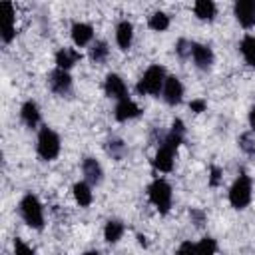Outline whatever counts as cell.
Instances as JSON below:
<instances>
[{"label":"cell","mask_w":255,"mask_h":255,"mask_svg":"<svg viewBox=\"0 0 255 255\" xmlns=\"http://www.w3.org/2000/svg\"><path fill=\"white\" fill-rule=\"evenodd\" d=\"M187 215H189V221H191L197 229H201V227L207 223V213H205L201 207H191V209L187 211Z\"/></svg>","instance_id":"cell-31"},{"label":"cell","mask_w":255,"mask_h":255,"mask_svg":"<svg viewBox=\"0 0 255 255\" xmlns=\"http://www.w3.org/2000/svg\"><path fill=\"white\" fill-rule=\"evenodd\" d=\"M221 179H223V169H221V167H217V165H211V169H209V179H207V183H209L211 187H219Z\"/></svg>","instance_id":"cell-33"},{"label":"cell","mask_w":255,"mask_h":255,"mask_svg":"<svg viewBox=\"0 0 255 255\" xmlns=\"http://www.w3.org/2000/svg\"><path fill=\"white\" fill-rule=\"evenodd\" d=\"M4 10V24H2V42L10 44L16 38V8L12 2H4L2 4Z\"/></svg>","instance_id":"cell-19"},{"label":"cell","mask_w":255,"mask_h":255,"mask_svg":"<svg viewBox=\"0 0 255 255\" xmlns=\"http://www.w3.org/2000/svg\"><path fill=\"white\" fill-rule=\"evenodd\" d=\"M183 96H185L183 82H181L177 76L169 74L167 80H165V84H163V90H161V100H163L167 106L175 108V106H179V104L183 102Z\"/></svg>","instance_id":"cell-11"},{"label":"cell","mask_w":255,"mask_h":255,"mask_svg":"<svg viewBox=\"0 0 255 255\" xmlns=\"http://www.w3.org/2000/svg\"><path fill=\"white\" fill-rule=\"evenodd\" d=\"M195 249H197V255H217V239L211 237V235H203L197 243H195Z\"/></svg>","instance_id":"cell-27"},{"label":"cell","mask_w":255,"mask_h":255,"mask_svg":"<svg viewBox=\"0 0 255 255\" xmlns=\"http://www.w3.org/2000/svg\"><path fill=\"white\" fill-rule=\"evenodd\" d=\"M169 26H171V18L163 10H155L147 16V28L153 32H165Z\"/></svg>","instance_id":"cell-25"},{"label":"cell","mask_w":255,"mask_h":255,"mask_svg":"<svg viewBox=\"0 0 255 255\" xmlns=\"http://www.w3.org/2000/svg\"><path fill=\"white\" fill-rule=\"evenodd\" d=\"M167 76H169V74H167V70H165L161 64H151V66L145 68V72H143L141 78L137 80L135 92H137L139 96H153V98H159Z\"/></svg>","instance_id":"cell-2"},{"label":"cell","mask_w":255,"mask_h":255,"mask_svg":"<svg viewBox=\"0 0 255 255\" xmlns=\"http://www.w3.org/2000/svg\"><path fill=\"white\" fill-rule=\"evenodd\" d=\"M191 40H187V38H179L177 42H175V46H173V52H175V56L179 58V60H189V56H191Z\"/></svg>","instance_id":"cell-29"},{"label":"cell","mask_w":255,"mask_h":255,"mask_svg":"<svg viewBox=\"0 0 255 255\" xmlns=\"http://www.w3.org/2000/svg\"><path fill=\"white\" fill-rule=\"evenodd\" d=\"M70 38H72L74 48H90L92 42L96 40V38H94V26H92L90 22L76 20V22L70 26Z\"/></svg>","instance_id":"cell-12"},{"label":"cell","mask_w":255,"mask_h":255,"mask_svg":"<svg viewBox=\"0 0 255 255\" xmlns=\"http://www.w3.org/2000/svg\"><path fill=\"white\" fill-rule=\"evenodd\" d=\"M18 215L20 219L34 231H42L46 225V217H44V205L40 201V197L32 191H26L20 201H18Z\"/></svg>","instance_id":"cell-1"},{"label":"cell","mask_w":255,"mask_h":255,"mask_svg":"<svg viewBox=\"0 0 255 255\" xmlns=\"http://www.w3.org/2000/svg\"><path fill=\"white\" fill-rule=\"evenodd\" d=\"M233 16L241 28H255V0H237L233 4Z\"/></svg>","instance_id":"cell-13"},{"label":"cell","mask_w":255,"mask_h":255,"mask_svg":"<svg viewBox=\"0 0 255 255\" xmlns=\"http://www.w3.org/2000/svg\"><path fill=\"white\" fill-rule=\"evenodd\" d=\"M62 151V137L56 129L50 126H42L36 135V153L42 161H54L58 159Z\"/></svg>","instance_id":"cell-3"},{"label":"cell","mask_w":255,"mask_h":255,"mask_svg":"<svg viewBox=\"0 0 255 255\" xmlns=\"http://www.w3.org/2000/svg\"><path fill=\"white\" fill-rule=\"evenodd\" d=\"M135 239H137V243H139L141 247H147V245H149V241H147V237H145L143 233H137V235H135Z\"/></svg>","instance_id":"cell-36"},{"label":"cell","mask_w":255,"mask_h":255,"mask_svg":"<svg viewBox=\"0 0 255 255\" xmlns=\"http://www.w3.org/2000/svg\"><path fill=\"white\" fill-rule=\"evenodd\" d=\"M80 169H82L84 181H88L92 187L102 185L106 173H104V167H102V163H100L98 157H94V155H84L82 161H80Z\"/></svg>","instance_id":"cell-10"},{"label":"cell","mask_w":255,"mask_h":255,"mask_svg":"<svg viewBox=\"0 0 255 255\" xmlns=\"http://www.w3.org/2000/svg\"><path fill=\"white\" fill-rule=\"evenodd\" d=\"M72 195L80 207H90L94 203V187L84 179H80L72 185Z\"/></svg>","instance_id":"cell-21"},{"label":"cell","mask_w":255,"mask_h":255,"mask_svg":"<svg viewBox=\"0 0 255 255\" xmlns=\"http://www.w3.org/2000/svg\"><path fill=\"white\" fill-rule=\"evenodd\" d=\"M189 110H191L193 114H203V112L207 110V100H203V98H193V100L189 102Z\"/></svg>","instance_id":"cell-34"},{"label":"cell","mask_w":255,"mask_h":255,"mask_svg":"<svg viewBox=\"0 0 255 255\" xmlns=\"http://www.w3.org/2000/svg\"><path fill=\"white\" fill-rule=\"evenodd\" d=\"M116 34H114V38H116V46L122 50V52H128L129 48H131V44H133V38H135V28H133V24L128 20V18H124V20H120L118 24H116V30H114Z\"/></svg>","instance_id":"cell-15"},{"label":"cell","mask_w":255,"mask_h":255,"mask_svg":"<svg viewBox=\"0 0 255 255\" xmlns=\"http://www.w3.org/2000/svg\"><path fill=\"white\" fill-rule=\"evenodd\" d=\"M82 255H102V253H100L98 249H88V251H84Z\"/></svg>","instance_id":"cell-37"},{"label":"cell","mask_w":255,"mask_h":255,"mask_svg":"<svg viewBox=\"0 0 255 255\" xmlns=\"http://www.w3.org/2000/svg\"><path fill=\"white\" fill-rule=\"evenodd\" d=\"M80 60H82L80 50H78V48H70V46L58 48L56 54H54V64H56V68L66 70V72H70Z\"/></svg>","instance_id":"cell-17"},{"label":"cell","mask_w":255,"mask_h":255,"mask_svg":"<svg viewBox=\"0 0 255 255\" xmlns=\"http://www.w3.org/2000/svg\"><path fill=\"white\" fill-rule=\"evenodd\" d=\"M12 255H36V251L22 237H14V241H12Z\"/></svg>","instance_id":"cell-30"},{"label":"cell","mask_w":255,"mask_h":255,"mask_svg":"<svg viewBox=\"0 0 255 255\" xmlns=\"http://www.w3.org/2000/svg\"><path fill=\"white\" fill-rule=\"evenodd\" d=\"M88 58L94 66H102L108 62L110 58V44L104 40V38H96L92 42V46L88 48Z\"/></svg>","instance_id":"cell-20"},{"label":"cell","mask_w":255,"mask_h":255,"mask_svg":"<svg viewBox=\"0 0 255 255\" xmlns=\"http://www.w3.org/2000/svg\"><path fill=\"white\" fill-rule=\"evenodd\" d=\"M247 124H249V129L255 131V106H251L247 112Z\"/></svg>","instance_id":"cell-35"},{"label":"cell","mask_w":255,"mask_h":255,"mask_svg":"<svg viewBox=\"0 0 255 255\" xmlns=\"http://www.w3.org/2000/svg\"><path fill=\"white\" fill-rule=\"evenodd\" d=\"M147 199L157 209V213L167 215L171 211V205H173V189H171L169 181L163 177L151 179L147 185Z\"/></svg>","instance_id":"cell-4"},{"label":"cell","mask_w":255,"mask_h":255,"mask_svg":"<svg viewBox=\"0 0 255 255\" xmlns=\"http://www.w3.org/2000/svg\"><path fill=\"white\" fill-rule=\"evenodd\" d=\"M104 241L106 243H110V245H116V243H120V239L124 237V233H126V223L122 221V219H116V217H112V219H108L106 223H104Z\"/></svg>","instance_id":"cell-22"},{"label":"cell","mask_w":255,"mask_h":255,"mask_svg":"<svg viewBox=\"0 0 255 255\" xmlns=\"http://www.w3.org/2000/svg\"><path fill=\"white\" fill-rule=\"evenodd\" d=\"M239 52H241V58L243 62L255 70V36L253 34H245L241 40H239Z\"/></svg>","instance_id":"cell-24"},{"label":"cell","mask_w":255,"mask_h":255,"mask_svg":"<svg viewBox=\"0 0 255 255\" xmlns=\"http://www.w3.org/2000/svg\"><path fill=\"white\" fill-rule=\"evenodd\" d=\"M237 145H239V149L243 151V153H247V155H255V131H245V133H241L239 137H237Z\"/></svg>","instance_id":"cell-28"},{"label":"cell","mask_w":255,"mask_h":255,"mask_svg":"<svg viewBox=\"0 0 255 255\" xmlns=\"http://www.w3.org/2000/svg\"><path fill=\"white\" fill-rule=\"evenodd\" d=\"M193 14L201 22H213L217 16V4L213 0H197L193 2Z\"/></svg>","instance_id":"cell-23"},{"label":"cell","mask_w":255,"mask_h":255,"mask_svg":"<svg viewBox=\"0 0 255 255\" xmlns=\"http://www.w3.org/2000/svg\"><path fill=\"white\" fill-rule=\"evenodd\" d=\"M104 149H106V153H108L112 159H116V161L124 159L126 153H128V145H126V141H124L122 137H110V139H106Z\"/></svg>","instance_id":"cell-26"},{"label":"cell","mask_w":255,"mask_h":255,"mask_svg":"<svg viewBox=\"0 0 255 255\" xmlns=\"http://www.w3.org/2000/svg\"><path fill=\"white\" fill-rule=\"evenodd\" d=\"M20 122L28 128V129H40L42 126V110L38 106L36 100H26L20 106Z\"/></svg>","instance_id":"cell-14"},{"label":"cell","mask_w":255,"mask_h":255,"mask_svg":"<svg viewBox=\"0 0 255 255\" xmlns=\"http://www.w3.org/2000/svg\"><path fill=\"white\" fill-rule=\"evenodd\" d=\"M175 147L167 145L165 141H157V147H155V153L151 157V165L159 171V173H169L175 165Z\"/></svg>","instance_id":"cell-8"},{"label":"cell","mask_w":255,"mask_h":255,"mask_svg":"<svg viewBox=\"0 0 255 255\" xmlns=\"http://www.w3.org/2000/svg\"><path fill=\"white\" fill-rule=\"evenodd\" d=\"M189 60L193 62V66L201 72H209L215 64V54H213V48L209 44H203V42H193L191 44V56Z\"/></svg>","instance_id":"cell-7"},{"label":"cell","mask_w":255,"mask_h":255,"mask_svg":"<svg viewBox=\"0 0 255 255\" xmlns=\"http://www.w3.org/2000/svg\"><path fill=\"white\" fill-rule=\"evenodd\" d=\"M175 255H197V249H195V243L191 239H185L177 245L175 249Z\"/></svg>","instance_id":"cell-32"},{"label":"cell","mask_w":255,"mask_h":255,"mask_svg":"<svg viewBox=\"0 0 255 255\" xmlns=\"http://www.w3.org/2000/svg\"><path fill=\"white\" fill-rule=\"evenodd\" d=\"M227 199H229V205L237 211L249 207V203L253 199V179L247 173H239L233 179V183L229 185Z\"/></svg>","instance_id":"cell-5"},{"label":"cell","mask_w":255,"mask_h":255,"mask_svg":"<svg viewBox=\"0 0 255 255\" xmlns=\"http://www.w3.org/2000/svg\"><path fill=\"white\" fill-rule=\"evenodd\" d=\"M185 135H187L185 122H183L181 118H175V120L171 122L169 129H167V133H163V135L159 137V141H165L167 145H171V147H175V149H177V147L185 141Z\"/></svg>","instance_id":"cell-18"},{"label":"cell","mask_w":255,"mask_h":255,"mask_svg":"<svg viewBox=\"0 0 255 255\" xmlns=\"http://www.w3.org/2000/svg\"><path fill=\"white\" fill-rule=\"evenodd\" d=\"M139 116H141V108L131 98L120 100L114 106V118H116V122H122L124 124V122H131V120H135Z\"/></svg>","instance_id":"cell-16"},{"label":"cell","mask_w":255,"mask_h":255,"mask_svg":"<svg viewBox=\"0 0 255 255\" xmlns=\"http://www.w3.org/2000/svg\"><path fill=\"white\" fill-rule=\"evenodd\" d=\"M46 84H48L50 92L60 96V98H68L74 92V78H72V74L66 72V70H60V68H54L48 74Z\"/></svg>","instance_id":"cell-6"},{"label":"cell","mask_w":255,"mask_h":255,"mask_svg":"<svg viewBox=\"0 0 255 255\" xmlns=\"http://www.w3.org/2000/svg\"><path fill=\"white\" fill-rule=\"evenodd\" d=\"M104 94H106V98H110L114 102H120V100L129 98L126 80L120 74H116V72L106 74V78H104Z\"/></svg>","instance_id":"cell-9"}]
</instances>
